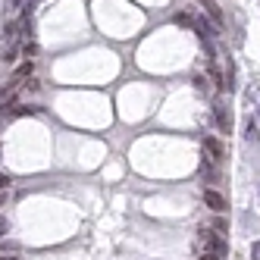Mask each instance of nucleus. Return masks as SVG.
I'll return each mask as SVG.
<instances>
[{"instance_id": "f257e3e1", "label": "nucleus", "mask_w": 260, "mask_h": 260, "mask_svg": "<svg viewBox=\"0 0 260 260\" xmlns=\"http://www.w3.org/2000/svg\"><path fill=\"white\" fill-rule=\"evenodd\" d=\"M198 241H201V248H204V254H216L219 260L229 254V245H226V235H219V232H213V229H201L198 232Z\"/></svg>"}, {"instance_id": "f03ea898", "label": "nucleus", "mask_w": 260, "mask_h": 260, "mask_svg": "<svg viewBox=\"0 0 260 260\" xmlns=\"http://www.w3.org/2000/svg\"><path fill=\"white\" fill-rule=\"evenodd\" d=\"M213 113H216V125L229 135L232 132V110L222 104V101H213Z\"/></svg>"}, {"instance_id": "7ed1b4c3", "label": "nucleus", "mask_w": 260, "mask_h": 260, "mask_svg": "<svg viewBox=\"0 0 260 260\" xmlns=\"http://www.w3.org/2000/svg\"><path fill=\"white\" fill-rule=\"evenodd\" d=\"M201 144H204V151L213 157V163H222V160H226V147L219 144V138H204Z\"/></svg>"}, {"instance_id": "20e7f679", "label": "nucleus", "mask_w": 260, "mask_h": 260, "mask_svg": "<svg viewBox=\"0 0 260 260\" xmlns=\"http://www.w3.org/2000/svg\"><path fill=\"white\" fill-rule=\"evenodd\" d=\"M204 204H207L210 210H216V213H222V210H226V198H222L219 191H213V188H207V191H204Z\"/></svg>"}, {"instance_id": "39448f33", "label": "nucleus", "mask_w": 260, "mask_h": 260, "mask_svg": "<svg viewBox=\"0 0 260 260\" xmlns=\"http://www.w3.org/2000/svg\"><path fill=\"white\" fill-rule=\"evenodd\" d=\"M198 4L207 10V16L213 19V25H222V10L216 7V0H198Z\"/></svg>"}, {"instance_id": "423d86ee", "label": "nucleus", "mask_w": 260, "mask_h": 260, "mask_svg": "<svg viewBox=\"0 0 260 260\" xmlns=\"http://www.w3.org/2000/svg\"><path fill=\"white\" fill-rule=\"evenodd\" d=\"M31 69H35V63H28V60H25V63H22L19 69H16V72H13V82H10V85L16 88V85H19L22 79H28V76H31Z\"/></svg>"}, {"instance_id": "0eeeda50", "label": "nucleus", "mask_w": 260, "mask_h": 260, "mask_svg": "<svg viewBox=\"0 0 260 260\" xmlns=\"http://www.w3.org/2000/svg\"><path fill=\"white\" fill-rule=\"evenodd\" d=\"M176 22H179L182 28H191V25H194V16H191L188 10H182V13H176Z\"/></svg>"}, {"instance_id": "6e6552de", "label": "nucleus", "mask_w": 260, "mask_h": 260, "mask_svg": "<svg viewBox=\"0 0 260 260\" xmlns=\"http://www.w3.org/2000/svg\"><path fill=\"white\" fill-rule=\"evenodd\" d=\"M257 135H260V132H257V122H251V119H248V125H245V138H248L251 144H257V141H260Z\"/></svg>"}, {"instance_id": "1a4fd4ad", "label": "nucleus", "mask_w": 260, "mask_h": 260, "mask_svg": "<svg viewBox=\"0 0 260 260\" xmlns=\"http://www.w3.org/2000/svg\"><path fill=\"white\" fill-rule=\"evenodd\" d=\"M13 94H16V88H13V85H4V88H0V107L10 104V101H13Z\"/></svg>"}, {"instance_id": "9d476101", "label": "nucleus", "mask_w": 260, "mask_h": 260, "mask_svg": "<svg viewBox=\"0 0 260 260\" xmlns=\"http://www.w3.org/2000/svg\"><path fill=\"white\" fill-rule=\"evenodd\" d=\"M0 257H19V248H16V245H7V241H0Z\"/></svg>"}, {"instance_id": "9b49d317", "label": "nucleus", "mask_w": 260, "mask_h": 260, "mask_svg": "<svg viewBox=\"0 0 260 260\" xmlns=\"http://www.w3.org/2000/svg\"><path fill=\"white\" fill-rule=\"evenodd\" d=\"M194 88H198V94H207V91H210V85H207L204 76H194Z\"/></svg>"}, {"instance_id": "f8f14e48", "label": "nucleus", "mask_w": 260, "mask_h": 260, "mask_svg": "<svg viewBox=\"0 0 260 260\" xmlns=\"http://www.w3.org/2000/svg\"><path fill=\"white\" fill-rule=\"evenodd\" d=\"M22 53H25V57H35V53H38V44H35V41L22 44Z\"/></svg>"}, {"instance_id": "ddd939ff", "label": "nucleus", "mask_w": 260, "mask_h": 260, "mask_svg": "<svg viewBox=\"0 0 260 260\" xmlns=\"http://www.w3.org/2000/svg\"><path fill=\"white\" fill-rule=\"evenodd\" d=\"M7 232H10V219L0 216V235H7Z\"/></svg>"}, {"instance_id": "4468645a", "label": "nucleus", "mask_w": 260, "mask_h": 260, "mask_svg": "<svg viewBox=\"0 0 260 260\" xmlns=\"http://www.w3.org/2000/svg\"><path fill=\"white\" fill-rule=\"evenodd\" d=\"M4 188H10V176H7V173H0V191H4Z\"/></svg>"}, {"instance_id": "2eb2a0df", "label": "nucleus", "mask_w": 260, "mask_h": 260, "mask_svg": "<svg viewBox=\"0 0 260 260\" xmlns=\"http://www.w3.org/2000/svg\"><path fill=\"white\" fill-rule=\"evenodd\" d=\"M251 257H254V260H260V241H254V248H251Z\"/></svg>"}, {"instance_id": "dca6fc26", "label": "nucleus", "mask_w": 260, "mask_h": 260, "mask_svg": "<svg viewBox=\"0 0 260 260\" xmlns=\"http://www.w3.org/2000/svg\"><path fill=\"white\" fill-rule=\"evenodd\" d=\"M201 260H219L216 254H201Z\"/></svg>"}, {"instance_id": "f3484780", "label": "nucleus", "mask_w": 260, "mask_h": 260, "mask_svg": "<svg viewBox=\"0 0 260 260\" xmlns=\"http://www.w3.org/2000/svg\"><path fill=\"white\" fill-rule=\"evenodd\" d=\"M4 201H7V194H4V191H0V207H4Z\"/></svg>"}, {"instance_id": "a211bd4d", "label": "nucleus", "mask_w": 260, "mask_h": 260, "mask_svg": "<svg viewBox=\"0 0 260 260\" xmlns=\"http://www.w3.org/2000/svg\"><path fill=\"white\" fill-rule=\"evenodd\" d=\"M0 260H19V257H0Z\"/></svg>"}]
</instances>
